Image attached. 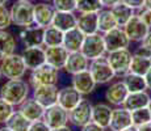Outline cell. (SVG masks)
Masks as SVG:
<instances>
[{"instance_id":"cell-51","label":"cell","mask_w":151,"mask_h":131,"mask_svg":"<svg viewBox=\"0 0 151 131\" xmlns=\"http://www.w3.org/2000/svg\"><path fill=\"white\" fill-rule=\"evenodd\" d=\"M0 131H12V130H11V129H8V127L4 125V126H3V127H0Z\"/></svg>"},{"instance_id":"cell-28","label":"cell","mask_w":151,"mask_h":131,"mask_svg":"<svg viewBox=\"0 0 151 131\" xmlns=\"http://www.w3.org/2000/svg\"><path fill=\"white\" fill-rule=\"evenodd\" d=\"M17 38L7 30H0V60L17 50Z\"/></svg>"},{"instance_id":"cell-32","label":"cell","mask_w":151,"mask_h":131,"mask_svg":"<svg viewBox=\"0 0 151 131\" xmlns=\"http://www.w3.org/2000/svg\"><path fill=\"white\" fill-rule=\"evenodd\" d=\"M151 68V58L145 57V55H139L133 52V58H132V63H130V71L133 74L142 75L145 76L146 72Z\"/></svg>"},{"instance_id":"cell-19","label":"cell","mask_w":151,"mask_h":131,"mask_svg":"<svg viewBox=\"0 0 151 131\" xmlns=\"http://www.w3.org/2000/svg\"><path fill=\"white\" fill-rule=\"evenodd\" d=\"M84 96L80 92H78L76 89L72 85L68 87H63V88L59 89V93H58V101L57 104H59L62 107H65L67 112L72 110L80 101L83 100Z\"/></svg>"},{"instance_id":"cell-16","label":"cell","mask_w":151,"mask_h":131,"mask_svg":"<svg viewBox=\"0 0 151 131\" xmlns=\"http://www.w3.org/2000/svg\"><path fill=\"white\" fill-rule=\"evenodd\" d=\"M71 85L76 89L78 92H80L83 96H88L96 89V81H95L93 76L91 75L89 69L82 71L79 74L72 75L71 79Z\"/></svg>"},{"instance_id":"cell-43","label":"cell","mask_w":151,"mask_h":131,"mask_svg":"<svg viewBox=\"0 0 151 131\" xmlns=\"http://www.w3.org/2000/svg\"><path fill=\"white\" fill-rule=\"evenodd\" d=\"M106 129H104V127H101L100 125L95 123L93 121H91L89 123H87L86 126H83L80 131H105Z\"/></svg>"},{"instance_id":"cell-5","label":"cell","mask_w":151,"mask_h":131,"mask_svg":"<svg viewBox=\"0 0 151 131\" xmlns=\"http://www.w3.org/2000/svg\"><path fill=\"white\" fill-rule=\"evenodd\" d=\"M91 75L93 76L95 81L97 85H105V84H110L114 80L116 74L113 68L110 67L106 55L100 58H96L93 60H89V67H88Z\"/></svg>"},{"instance_id":"cell-6","label":"cell","mask_w":151,"mask_h":131,"mask_svg":"<svg viewBox=\"0 0 151 131\" xmlns=\"http://www.w3.org/2000/svg\"><path fill=\"white\" fill-rule=\"evenodd\" d=\"M106 58L110 67L113 68L116 76L122 77L130 71V63H132L133 51L129 49H121V50L106 52Z\"/></svg>"},{"instance_id":"cell-15","label":"cell","mask_w":151,"mask_h":131,"mask_svg":"<svg viewBox=\"0 0 151 131\" xmlns=\"http://www.w3.org/2000/svg\"><path fill=\"white\" fill-rule=\"evenodd\" d=\"M132 112L125 106H114L112 110V117L109 122L110 131H122L126 127L132 126Z\"/></svg>"},{"instance_id":"cell-18","label":"cell","mask_w":151,"mask_h":131,"mask_svg":"<svg viewBox=\"0 0 151 131\" xmlns=\"http://www.w3.org/2000/svg\"><path fill=\"white\" fill-rule=\"evenodd\" d=\"M55 8L53 4L47 3H38L34 4V25L47 28L53 24V19L55 14Z\"/></svg>"},{"instance_id":"cell-4","label":"cell","mask_w":151,"mask_h":131,"mask_svg":"<svg viewBox=\"0 0 151 131\" xmlns=\"http://www.w3.org/2000/svg\"><path fill=\"white\" fill-rule=\"evenodd\" d=\"M0 69H1L3 76L8 80L24 79L28 71L21 54H17V52H13L0 60Z\"/></svg>"},{"instance_id":"cell-26","label":"cell","mask_w":151,"mask_h":131,"mask_svg":"<svg viewBox=\"0 0 151 131\" xmlns=\"http://www.w3.org/2000/svg\"><path fill=\"white\" fill-rule=\"evenodd\" d=\"M86 38V34L82 30H79L78 28H74L68 31H65L63 34V43L66 49L68 50V52H75V51H80Z\"/></svg>"},{"instance_id":"cell-39","label":"cell","mask_w":151,"mask_h":131,"mask_svg":"<svg viewBox=\"0 0 151 131\" xmlns=\"http://www.w3.org/2000/svg\"><path fill=\"white\" fill-rule=\"evenodd\" d=\"M51 4L57 11L76 12V0H53Z\"/></svg>"},{"instance_id":"cell-10","label":"cell","mask_w":151,"mask_h":131,"mask_svg":"<svg viewBox=\"0 0 151 131\" xmlns=\"http://www.w3.org/2000/svg\"><path fill=\"white\" fill-rule=\"evenodd\" d=\"M42 121L47 125L50 129H57L60 126L68 125V112L62 107L59 104H54L51 106L45 107Z\"/></svg>"},{"instance_id":"cell-41","label":"cell","mask_w":151,"mask_h":131,"mask_svg":"<svg viewBox=\"0 0 151 131\" xmlns=\"http://www.w3.org/2000/svg\"><path fill=\"white\" fill-rule=\"evenodd\" d=\"M135 13L143 20V22L146 24L149 28L151 29V9H147V8H141V9L135 11Z\"/></svg>"},{"instance_id":"cell-9","label":"cell","mask_w":151,"mask_h":131,"mask_svg":"<svg viewBox=\"0 0 151 131\" xmlns=\"http://www.w3.org/2000/svg\"><path fill=\"white\" fill-rule=\"evenodd\" d=\"M103 37H104V42H105L106 52L121 50V49H129L130 43H132L129 37L125 33L124 28H121V26H117V28L104 33Z\"/></svg>"},{"instance_id":"cell-35","label":"cell","mask_w":151,"mask_h":131,"mask_svg":"<svg viewBox=\"0 0 151 131\" xmlns=\"http://www.w3.org/2000/svg\"><path fill=\"white\" fill-rule=\"evenodd\" d=\"M101 0H76V12H99L103 9Z\"/></svg>"},{"instance_id":"cell-11","label":"cell","mask_w":151,"mask_h":131,"mask_svg":"<svg viewBox=\"0 0 151 131\" xmlns=\"http://www.w3.org/2000/svg\"><path fill=\"white\" fill-rule=\"evenodd\" d=\"M124 30L126 33V36L129 37L130 42L139 43L145 37L147 36V33L151 29L143 22V20L138 16L137 13L126 22V25L124 26Z\"/></svg>"},{"instance_id":"cell-24","label":"cell","mask_w":151,"mask_h":131,"mask_svg":"<svg viewBox=\"0 0 151 131\" xmlns=\"http://www.w3.org/2000/svg\"><path fill=\"white\" fill-rule=\"evenodd\" d=\"M78 24V16L75 12H65V11H55L54 19H53V26L57 29L65 31H68L71 29L76 28Z\"/></svg>"},{"instance_id":"cell-25","label":"cell","mask_w":151,"mask_h":131,"mask_svg":"<svg viewBox=\"0 0 151 131\" xmlns=\"http://www.w3.org/2000/svg\"><path fill=\"white\" fill-rule=\"evenodd\" d=\"M112 105L108 102H97L92 107V121L100 125L104 129H109V122L112 117Z\"/></svg>"},{"instance_id":"cell-42","label":"cell","mask_w":151,"mask_h":131,"mask_svg":"<svg viewBox=\"0 0 151 131\" xmlns=\"http://www.w3.org/2000/svg\"><path fill=\"white\" fill-rule=\"evenodd\" d=\"M29 131H51V129L42 121V119H40V121L32 122L30 127H29Z\"/></svg>"},{"instance_id":"cell-14","label":"cell","mask_w":151,"mask_h":131,"mask_svg":"<svg viewBox=\"0 0 151 131\" xmlns=\"http://www.w3.org/2000/svg\"><path fill=\"white\" fill-rule=\"evenodd\" d=\"M32 89H33L32 97L37 102L41 104L43 107H47L57 104L58 93H59V89H58L57 85H37Z\"/></svg>"},{"instance_id":"cell-52","label":"cell","mask_w":151,"mask_h":131,"mask_svg":"<svg viewBox=\"0 0 151 131\" xmlns=\"http://www.w3.org/2000/svg\"><path fill=\"white\" fill-rule=\"evenodd\" d=\"M8 1H9V0H0V5H5Z\"/></svg>"},{"instance_id":"cell-49","label":"cell","mask_w":151,"mask_h":131,"mask_svg":"<svg viewBox=\"0 0 151 131\" xmlns=\"http://www.w3.org/2000/svg\"><path fill=\"white\" fill-rule=\"evenodd\" d=\"M122 131H138V127L135 126V125H132V126L126 127V129H124Z\"/></svg>"},{"instance_id":"cell-50","label":"cell","mask_w":151,"mask_h":131,"mask_svg":"<svg viewBox=\"0 0 151 131\" xmlns=\"http://www.w3.org/2000/svg\"><path fill=\"white\" fill-rule=\"evenodd\" d=\"M143 8L151 9V0H145V3H143Z\"/></svg>"},{"instance_id":"cell-55","label":"cell","mask_w":151,"mask_h":131,"mask_svg":"<svg viewBox=\"0 0 151 131\" xmlns=\"http://www.w3.org/2000/svg\"><path fill=\"white\" fill-rule=\"evenodd\" d=\"M45 1H53V0H45Z\"/></svg>"},{"instance_id":"cell-38","label":"cell","mask_w":151,"mask_h":131,"mask_svg":"<svg viewBox=\"0 0 151 131\" xmlns=\"http://www.w3.org/2000/svg\"><path fill=\"white\" fill-rule=\"evenodd\" d=\"M134 54H139V55H145V57L151 58V30L147 33V36L139 42V45L135 49Z\"/></svg>"},{"instance_id":"cell-22","label":"cell","mask_w":151,"mask_h":131,"mask_svg":"<svg viewBox=\"0 0 151 131\" xmlns=\"http://www.w3.org/2000/svg\"><path fill=\"white\" fill-rule=\"evenodd\" d=\"M17 110H19L24 117H27L30 122L42 119L43 113H45V107L40 102H37L33 97H28L24 102H21L17 106Z\"/></svg>"},{"instance_id":"cell-34","label":"cell","mask_w":151,"mask_h":131,"mask_svg":"<svg viewBox=\"0 0 151 131\" xmlns=\"http://www.w3.org/2000/svg\"><path fill=\"white\" fill-rule=\"evenodd\" d=\"M30 125L32 122L27 117H24L19 110H14L13 114L9 117V119L5 122V126L12 131H29Z\"/></svg>"},{"instance_id":"cell-45","label":"cell","mask_w":151,"mask_h":131,"mask_svg":"<svg viewBox=\"0 0 151 131\" xmlns=\"http://www.w3.org/2000/svg\"><path fill=\"white\" fill-rule=\"evenodd\" d=\"M121 1H122V0H101V4H103L104 8H112Z\"/></svg>"},{"instance_id":"cell-20","label":"cell","mask_w":151,"mask_h":131,"mask_svg":"<svg viewBox=\"0 0 151 131\" xmlns=\"http://www.w3.org/2000/svg\"><path fill=\"white\" fill-rule=\"evenodd\" d=\"M89 67V59L83 54L82 51H75V52H70L67 62H66L65 67V72H67L72 76L75 74H79L82 71H86Z\"/></svg>"},{"instance_id":"cell-47","label":"cell","mask_w":151,"mask_h":131,"mask_svg":"<svg viewBox=\"0 0 151 131\" xmlns=\"http://www.w3.org/2000/svg\"><path fill=\"white\" fill-rule=\"evenodd\" d=\"M138 131H151V122L142 125V126H138Z\"/></svg>"},{"instance_id":"cell-44","label":"cell","mask_w":151,"mask_h":131,"mask_svg":"<svg viewBox=\"0 0 151 131\" xmlns=\"http://www.w3.org/2000/svg\"><path fill=\"white\" fill-rule=\"evenodd\" d=\"M122 3L127 4L129 7H132L133 9L138 11V9H141V8H143L145 0H122Z\"/></svg>"},{"instance_id":"cell-31","label":"cell","mask_w":151,"mask_h":131,"mask_svg":"<svg viewBox=\"0 0 151 131\" xmlns=\"http://www.w3.org/2000/svg\"><path fill=\"white\" fill-rule=\"evenodd\" d=\"M97 14H99V31L100 33L104 34L118 26L110 8H103V9L99 11Z\"/></svg>"},{"instance_id":"cell-8","label":"cell","mask_w":151,"mask_h":131,"mask_svg":"<svg viewBox=\"0 0 151 131\" xmlns=\"http://www.w3.org/2000/svg\"><path fill=\"white\" fill-rule=\"evenodd\" d=\"M92 107L93 104L88 98L83 97V100L68 112V123H71L74 127L82 129L92 121Z\"/></svg>"},{"instance_id":"cell-29","label":"cell","mask_w":151,"mask_h":131,"mask_svg":"<svg viewBox=\"0 0 151 131\" xmlns=\"http://www.w3.org/2000/svg\"><path fill=\"white\" fill-rule=\"evenodd\" d=\"M110 11H112L113 16H114L116 21H117V25L121 26V28H124L126 25V22L135 14V9H133L132 7H129L122 1L116 4L114 7H112Z\"/></svg>"},{"instance_id":"cell-48","label":"cell","mask_w":151,"mask_h":131,"mask_svg":"<svg viewBox=\"0 0 151 131\" xmlns=\"http://www.w3.org/2000/svg\"><path fill=\"white\" fill-rule=\"evenodd\" d=\"M51 131H72V129L70 126H60V127H57V129H51Z\"/></svg>"},{"instance_id":"cell-1","label":"cell","mask_w":151,"mask_h":131,"mask_svg":"<svg viewBox=\"0 0 151 131\" xmlns=\"http://www.w3.org/2000/svg\"><path fill=\"white\" fill-rule=\"evenodd\" d=\"M30 88V84L24 79L7 80L0 87V97L16 107L29 97Z\"/></svg>"},{"instance_id":"cell-3","label":"cell","mask_w":151,"mask_h":131,"mask_svg":"<svg viewBox=\"0 0 151 131\" xmlns=\"http://www.w3.org/2000/svg\"><path fill=\"white\" fill-rule=\"evenodd\" d=\"M28 83L32 88L37 85H58L59 83V69L49 63H43L42 66L37 67L30 71Z\"/></svg>"},{"instance_id":"cell-40","label":"cell","mask_w":151,"mask_h":131,"mask_svg":"<svg viewBox=\"0 0 151 131\" xmlns=\"http://www.w3.org/2000/svg\"><path fill=\"white\" fill-rule=\"evenodd\" d=\"M12 25L11 9L7 5H0V30H7Z\"/></svg>"},{"instance_id":"cell-17","label":"cell","mask_w":151,"mask_h":131,"mask_svg":"<svg viewBox=\"0 0 151 131\" xmlns=\"http://www.w3.org/2000/svg\"><path fill=\"white\" fill-rule=\"evenodd\" d=\"M21 57L25 62V66L29 71H33L37 67L46 63L45 46H36V47H24L21 51Z\"/></svg>"},{"instance_id":"cell-21","label":"cell","mask_w":151,"mask_h":131,"mask_svg":"<svg viewBox=\"0 0 151 131\" xmlns=\"http://www.w3.org/2000/svg\"><path fill=\"white\" fill-rule=\"evenodd\" d=\"M68 50L63 45L60 46H51V47H45V57H46V63L54 66L55 68L63 69L66 62L68 58Z\"/></svg>"},{"instance_id":"cell-30","label":"cell","mask_w":151,"mask_h":131,"mask_svg":"<svg viewBox=\"0 0 151 131\" xmlns=\"http://www.w3.org/2000/svg\"><path fill=\"white\" fill-rule=\"evenodd\" d=\"M122 81H124L125 85H126L129 93L147 91L146 80H145V76H142V75L133 74V72H127L125 76H122Z\"/></svg>"},{"instance_id":"cell-2","label":"cell","mask_w":151,"mask_h":131,"mask_svg":"<svg viewBox=\"0 0 151 131\" xmlns=\"http://www.w3.org/2000/svg\"><path fill=\"white\" fill-rule=\"evenodd\" d=\"M9 9L13 25L19 28H27V26L34 25V4L32 1L16 0Z\"/></svg>"},{"instance_id":"cell-27","label":"cell","mask_w":151,"mask_h":131,"mask_svg":"<svg viewBox=\"0 0 151 131\" xmlns=\"http://www.w3.org/2000/svg\"><path fill=\"white\" fill-rule=\"evenodd\" d=\"M150 98H151V96L149 94L147 91L133 92V93H129V94L126 96L122 106H125L126 109H129L130 112H133V110L141 109V107H146L150 102Z\"/></svg>"},{"instance_id":"cell-56","label":"cell","mask_w":151,"mask_h":131,"mask_svg":"<svg viewBox=\"0 0 151 131\" xmlns=\"http://www.w3.org/2000/svg\"><path fill=\"white\" fill-rule=\"evenodd\" d=\"M28 1H32V0H28Z\"/></svg>"},{"instance_id":"cell-23","label":"cell","mask_w":151,"mask_h":131,"mask_svg":"<svg viewBox=\"0 0 151 131\" xmlns=\"http://www.w3.org/2000/svg\"><path fill=\"white\" fill-rule=\"evenodd\" d=\"M76 28L86 36L99 31V14L97 12H83L78 16Z\"/></svg>"},{"instance_id":"cell-12","label":"cell","mask_w":151,"mask_h":131,"mask_svg":"<svg viewBox=\"0 0 151 131\" xmlns=\"http://www.w3.org/2000/svg\"><path fill=\"white\" fill-rule=\"evenodd\" d=\"M127 94H129V91L121 79L118 81H112L106 87L105 92H104V98L112 106H122Z\"/></svg>"},{"instance_id":"cell-33","label":"cell","mask_w":151,"mask_h":131,"mask_svg":"<svg viewBox=\"0 0 151 131\" xmlns=\"http://www.w3.org/2000/svg\"><path fill=\"white\" fill-rule=\"evenodd\" d=\"M63 31L50 25L43 29V46L51 47V46H60L63 43Z\"/></svg>"},{"instance_id":"cell-7","label":"cell","mask_w":151,"mask_h":131,"mask_svg":"<svg viewBox=\"0 0 151 131\" xmlns=\"http://www.w3.org/2000/svg\"><path fill=\"white\" fill-rule=\"evenodd\" d=\"M80 51H82L89 60H93V59H96V58L106 55V47H105V42H104L103 33L97 31V33L86 36Z\"/></svg>"},{"instance_id":"cell-13","label":"cell","mask_w":151,"mask_h":131,"mask_svg":"<svg viewBox=\"0 0 151 131\" xmlns=\"http://www.w3.org/2000/svg\"><path fill=\"white\" fill-rule=\"evenodd\" d=\"M19 39L21 41L24 47L43 46V28L37 26V25L20 28Z\"/></svg>"},{"instance_id":"cell-53","label":"cell","mask_w":151,"mask_h":131,"mask_svg":"<svg viewBox=\"0 0 151 131\" xmlns=\"http://www.w3.org/2000/svg\"><path fill=\"white\" fill-rule=\"evenodd\" d=\"M147 107H149L150 112H151V98H150V102H149V105H147Z\"/></svg>"},{"instance_id":"cell-46","label":"cell","mask_w":151,"mask_h":131,"mask_svg":"<svg viewBox=\"0 0 151 131\" xmlns=\"http://www.w3.org/2000/svg\"><path fill=\"white\" fill-rule=\"evenodd\" d=\"M145 80H146V84H147V91H151V68L145 75Z\"/></svg>"},{"instance_id":"cell-37","label":"cell","mask_w":151,"mask_h":131,"mask_svg":"<svg viewBox=\"0 0 151 131\" xmlns=\"http://www.w3.org/2000/svg\"><path fill=\"white\" fill-rule=\"evenodd\" d=\"M13 112H14L13 105L0 97V125H5V122L9 119V117L13 114Z\"/></svg>"},{"instance_id":"cell-54","label":"cell","mask_w":151,"mask_h":131,"mask_svg":"<svg viewBox=\"0 0 151 131\" xmlns=\"http://www.w3.org/2000/svg\"><path fill=\"white\" fill-rule=\"evenodd\" d=\"M1 77H3V74H1V69H0V80H1Z\"/></svg>"},{"instance_id":"cell-36","label":"cell","mask_w":151,"mask_h":131,"mask_svg":"<svg viewBox=\"0 0 151 131\" xmlns=\"http://www.w3.org/2000/svg\"><path fill=\"white\" fill-rule=\"evenodd\" d=\"M132 119H133V125L135 126H142L145 123L151 122V112L149 107H141V109L133 110L132 112Z\"/></svg>"}]
</instances>
